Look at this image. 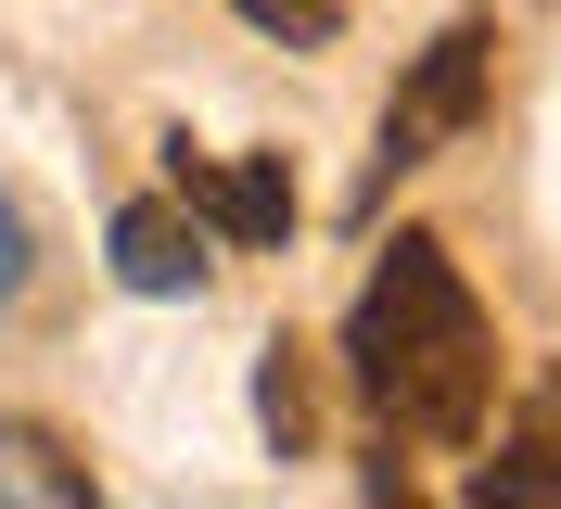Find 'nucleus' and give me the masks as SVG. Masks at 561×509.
I'll return each mask as SVG.
<instances>
[{
  "label": "nucleus",
  "mask_w": 561,
  "mask_h": 509,
  "mask_svg": "<svg viewBox=\"0 0 561 509\" xmlns=\"http://www.w3.org/2000/svg\"><path fill=\"white\" fill-rule=\"evenodd\" d=\"M205 268H217V230L205 217H192V204H115V280H128V293H205Z\"/></svg>",
  "instance_id": "20e7f679"
},
{
  "label": "nucleus",
  "mask_w": 561,
  "mask_h": 509,
  "mask_svg": "<svg viewBox=\"0 0 561 509\" xmlns=\"http://www.w3.org/2000/svg\"><path fill=\"white\" fill-rule=\"evenodd\" d=\"M26 293V217H13V204H0V305Z\"/></svg>",
  "instance_id": "1a4fd4ad"
},
{
  "label": "nucleus",
  "mask_w": 561,
  "mask_h": 509,
  "mask_svg": "<svg viewBox=\"0 0 561 509\" xmlns=\"http://www.w3.org/2000/svg\"><path fill=\"white\" fill-rule=\"evenodd\" d=\"M0 497L77 509L90 497V459H65V433H38V420H0Z\"/></svg>",
  "instance_id": "0eeeda50"
},
{
  "label": "nucleus",
  "mask_w": 561,
  "mask_h": 509,
  "mask_svg": "<svg viewBox=\"0 0 561 509\" xmlns=\"http://www.w3.org/2000/svg\"><path fill=\"white\" fill-rule=\"evenodd\" d=\"M345 370H357V395L383 407L396 433H421V446H472V433H485V407H497V332H485V305H472V280L447 268L434 230H396L383 268L357 280Z\"/></svg>",
  "instance_id": "f257e3e1"
},
{
  "label": "nucleus",
  "mask_w": 561,
  "mask_h": 509,
  "mask_svg": "<svg viewBox=\"0 0 561 509\" xmlns=\"http://www.w3.org/2000/svg\"><path fill=\"white\" fill-rule=\"evenodd\" d=\"M167 192L192 204L217 242H243V255L294 242V178H280V153H192V140H167Z\"/></svg>",
  "instance_id": "7ed1b4c3"
},
{
  "label": "nucleus",
  "mask_w": 561,
  "mask_h": 509,
  "mask_svg": "<svg viewBox=\"0 0 561 509\" xmlns=\"http://www.w3.org/2000/svg\"><path fill=\"white\" fill-rule=\"evenodd\" d=\"M472 497H485V509H561V357L524 382V407H511V459H485Z\"/></svg>",
  "instance_id": "39448f33"
},
{
  "label": "nucleus",
  "mask_w": 561,
  "mask_h": 509,
  "mask_svg": "<svg viewBox=\"0 0 561 509\" xmlns=\"http://www.w3.org/2000/svg\"><path fill=\"white\" fill-rule=\"evenodd\" d=\"M255 433H268V459H307L319 446V382H307V344L294 332L255 357Z\"/></svg>",
  "instance_id": "423d86ee"
},
{
  "label": "nucleus",
  "mask_w": 561,
  "mask_h": 509,
  "mask_svg": "<svg viewBox=\"0 0 561 509\" xmlns=\"http://www.w3.org/2000/svg\"><path fill=\"white\" fill-rule=\"evenodd\" d=\"M485 77H497V38H485V26H447L409 77H396V102H383V153H370V178H357V217H370V204H383L409 166H434V153L485 115Z\"/></svg>",
  "instance_id": "f03ea898"
},
{
  "label": "nucleus",
  "mask_w": 561,
  "mask_h": 509,
  "mask_svg": "<svg viewBox=\"0 0 561 509\" xmlns=\"http://www.w3.org/2000/svg\"><path fill=\"white\" fill-rule=\"evenodd\" d=\"M230 13H243V26H268V38H294V51H332V38H345V13H332V0H230Z\"/></svg>",
  "instance_id": "6e6552de"
}]
</instances>
